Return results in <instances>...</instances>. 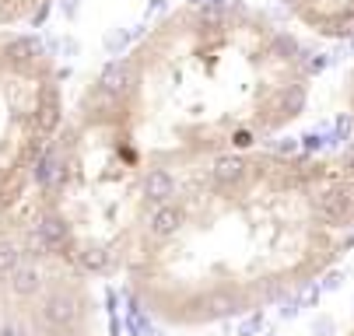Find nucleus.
Returning a JSON list of instances; mask_svg holds the SVG:
<instances>
[{"mask_svg":"<svg viewBox=\"0 0 354 336\" xmlns=\"http://www.w3.org/2000/svg\"><path fill=\"white\" fill-rule=\"evenodd\" d=\"M347 336H354V329H351V333H347Z\"/></svg>","mask_w":354,"mask_h":336,"instance_id":"7","label":"nucleus"},{"mask_svg":"<svg viewBox=\"0 0 354 336\" xmlns=\"http://www.w3.org/2000/svg\"><path fill=\"white\" fill-rule=\"evenodd\" d=\"M347 105H351V127H354V74H351V84H347ZM354 133V130H351ZM347 155L354 158V137H351V144H347Z\"/></svg>","mask_w":354,"mask_h":336,"instance_id":"6","label":"nucleus"},{"mask_svg":"<svg viewBox=\"0 0 354 336\" xmlns=\"http://www.w3.org/2000/svg\"><path fill=\"white\" fill-rule=\"evenodd\" d=\"M64 119V84L46 46L0 32V221L39 182Z\"/></svg>","mask_w":354,"mask_h":336,"instance_id":"3","label":"nucleus"},{"mask_svg":"<svg viewBox=\"0 0 354 336\" xmlns=\"http://www.w3.org/2000/svg\"><path fill=\"white\" fill-rule=\"evenodd\" d=\"M53 0H0V25H18V21H39L49 11Z\"/></svg>","mask_w":354,"mask_h":336,"instance_id":"5","label":"nucleus"},{"mask_svg":"<svg viewBox=\"0 0 354 336\" xmlns=\"http://www.w3.org/2000/svg\"><path fill=\"white\" fill-rule=\"evenodd\" d=\"M284 8L319 39H354V0H284Z\"/></svg>","mask_w":354,"mask_h":336,"instance_id":"4","label":"nucleus"},{"mask_svg":"<svg viewBox=\"0 0 354 336\" xmlns=\"http://www.w3.org/2000/svg\"><path fill=\"white\" fill-rule=\"evenodd\" d=\"M88 88L127 158L165 193L175 175L288 130L309 105L312 64L267 14L235 0H186Z\"/></svg>","mask_w":354,"mask_h":336,"instance_id":"2","label":"nucleus"},{"mask_svg":"<svg viewBox=\"0 0 354 336\" xmlns=\"http://www.w3.org/2000/svg\"><path fill=\"white\" fill-rule=\"evenodd\" d=\"M354 246V158L242 151L168 182L123 266L140 309L175 329L253 315Z\"/></svg>","mask_w":354,"mask_h":336,"instance_id":"1","label":"nucleus"}]
</instances>
